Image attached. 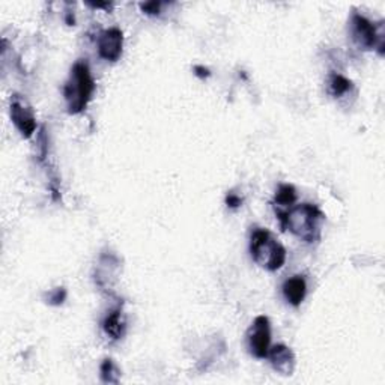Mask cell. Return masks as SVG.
<instances>
[{
  "mask_svg": "<svg viewBox=\"0 0 385 385\" xmlns=\"http://www.w3.org/2000/svg\"><path fill=\"white\" fill-rule=\"evenodd\" d=\"M283 290V297L288 301L290 306L298 307L303 303L306 294H307V283L306 278L303 276H294L285 280V283L282 286Z\"/></svg>",
  "mask_w": 385,
  "mask_h": 385,
  "instance_id": "10",
  "label": "cell"
},
{
  "mask_svg": "<svg viewBox=\"0 0 385 385\" xmlns=\"http://www.w3.org/2000/svg\"><path fill=\"white\" fill-rule=\"evenodd\" d=\"M65 298H67V290L64 288H58L48 295L47 303L51 306H60L65 301Z\"/></svg>",
  "mask_w": 385,
  "mask_h": 385,
  "instance_id": "15",
  "label": "cell"
},
{
  "mask_svg": "<svg viewBox=\"0 0 385 385\" xmlns=\"http://www.w3.org/2000/svg\"><path fill=\"white\" fill-rule=\"evenodd\" d=\"M266 358L269 360V363H271L273 369L277 373L283 374V377H290V374H294L295 366H297V358H295V353L290 348L285 345H276L273 348H269Z\"/></svg>",
  "mask_w": 385,
  "mask_h": 385,
  "instance_id": "8",
  "label": "cell"
},
{
  "mask_svg": "<svg viewBox=\"0 0 385 385\" xmlns=\"http://www.w3.org/2000/svg\"><path fill=\"white\" fill-rule=\"evenodd\" d=\"M328 88H330L331 95L339 98L352 89V81L348 80L346 77H343L342 74H337V72H332L328 79Z\"/></svg>",
  "mask_w": 385,
  "mask_h": 385,
  "instance_id": "13",
  "label": "cell"
},
{
  "mask_svg": "<svg viewBox=\"0 0 385 385\" xmlns=\"http://www.w3.org/2000/svg\"><path fill=\"white\" fill-rule=\"evenodd\" d=\"M226 205L229 208H232V210H236V208H239L243 205V199L235 193H229L227 197H226Z\"/></svg>",
  "mask_w": 385,
  "mask_h": 385,
  "instance_id": "17",
  "label": "cell"
},
{
  "mask_svg": "<svg viewBox=\"0 0 385 385\" xmlns=\"http://www.w3.org/2000/svg\"><path fill=\"white\" fill-rule=\"evenodd\" d=\"M95 92V81L90 74L86 60H77L71 68L69 79L64 86V97L67 101L68 113L79 114L88 107Z\"/></svg>",
  "mask_w": 385,
  "mask_h": 385,
  "instance_id": "2",
  "label": "cell"
},
{
  "mask_svg": "<svg viewBox=\"0 0 385 385\" xmlns=\"http://www.w3.org/2000/svg\"><path fill=\"white\" fill-rule=\"evenodd\" d=\"M250 253L253 261L266 271H277L286 262V248L266 229L257 227L252 232Z\"/></svg>",
  "mask_w": 385,
  "mask_h": 385,
  "instance_id": "3",
  "label": "cell"
},
{
  "mask_svg": "<svg viewBox=\"0 0 385 385\" xmlns=\"http://www.w3.org/2000/svg\"><path fill=\"white\" fill-rule=\"evenodd\" d=\"M277 218L283 229H289V232H292L301 241L313 244L320 239V229L325 215L316 205L301 203L286 211H277Z\"/></svg>",
  "mask_w": 385,
  "mask_h": 385,
  "instance_id": "1",
  "label": "cell"
},
{
  "mask_svg": "<svg viewBox=\"0 0 385 385\" xmlns=\"http://www.w3.org/2000/svg\"><path fill=\"white\" fill-rule=\"evenodd\" d=\"M102 330L112 340H119L125 336L127 325H125V319H123L121 307L113 309L110 313L104 318Z\"/></svg>",
  "mask_w": 385,
  "mask_h": 385,
  "instance_id": "11",
  "label": "cell"
},
{
  "mask_svg": "<svg viewBox=\"0 0 385 385\" xmlns=\"http://www.w3.org/2000/svg\"><path fill=\"white\" fill-rule=\"evenodd\" d=\"M250 353L256 358H266L271 348V324L266 316H257L247 331Z\"/></svg>",
  "mask_w": 385,
  "mask_h": 385,
  "instance_id": "5",
  "label": "cell"
},
{
  "mask_svg": "<svg viewBox=\"0 0 385 385\" xmlns=\"http://www.w3.org/2000/svg\"><path fill=\"white\" fill-rule=\"evenodd\" d=\"M119 269V261L113 255H102L95 274V283L104 290L112 289L110 280H116Z\"/></svg>",
  "mask_w": 385,
  "mask_h": 385,
  "instance_id": "9",
  "label": "cell"
},
{
  "mask_svg": "<svg viewBox=\"0 0 385 385\" xmlns=\"http://www.w3.org/2000/svg\"><path fill=\"white\" fill-rule=\"evenodd\" d=\"M101 381L106 384H118L119 378H121V370L116 366V363H114L112 358H106L101 363Z\"/></svg>",
  "mask_w": 385,
  "mask_h": 385,
  "instance_id": "14",
  "label": "cell"
},
{
  "mask_svg": "<svg viewBox=\"0 0 385 385\" xmlns=\"http://www.w3.org/2000/svg\"><path fill=\"white\" fill-rule=\"evenodd\" d=\"M98 55L107 62H116L122 56L123 34L119 27H110L102 30L97 39Z\"/></svg>",
  "mask_w": 385,
  "mask_h": 385,
  "instance_id": "7",
  "label": "cell"
},
{
  "mask_svg": "<svg viewBox=\"0 0 385 385\" xmlns=\"http://www.w3.org/2000/svg\"><path fill=\"white\" fill-rule=\"evenodd\" d=\"M161 2H147V4H140L142 11L148 15H158L160 9H161Z\"/></svg>",
  "mask_w": 385,
  "mask_h": 385,
  "instance_id": "16",
  "label": "cell"
},
{
  "mask_svg": "<svg viewBox=\"0 0 385 385\" xmlns=\"http://www.w3.org/2000/svg\"><path fill=\"white\" fill-rule=\"evenodd\" d=\"M297 202V190L294 185L290 184H282L277 189L276 197H274V205L285 208V211L288 208H292L294 203Z\"/></svg>",
  "mask_w": 385,
  "mask_h": 385,
  "instance_id": "12",
  "label": "cell"
},
{
  "mask_svg": "<svg viewBox=\"0 0 385 385\" xmlns=\"http://www.w3.org/2000/svg\"><path fill=\"white\" fill-rule=\"evenodd\" d=\"M351 35L353 43L363 50L378 48L379 55H384V25H374L369 18L356 13L351 17Z\"/></svg>",
  "mask_w": 385,
  "mask_h": 385,
  "instance_id": "4",
  "label": "cell"
},
{
  "mask_svg": "<svg viewBox=\"0 0 385 385\" xmlns=\"http://www.w3.org/2000/svg\"><path fill=\"white\" fill-rule=\"evenodd\" d=\"M194 72H196V76H197V77H201V79H208V77L211 76L210 69L205 68V67H201V65L194 67Z\"/></svg>",
  "mask_w": 385,
  "mask_h": 385,
  "instance_id": "18",
  "label": "cell"
},
{
  "mask_svg": "<svg viewBox=\"0 0 385 385\" xmlns=\"http://www.w3.org/2000/svg\"><path fill=\"white\" fill-rule=\"evenodd\" d=\"M9 112H11V119L20 134H22L25 139L32 137L34 133L36 131V118L29 101L25 97L18 95V93H14L11 97Z\"/></svg>",
  "mask_w": 385,
  "mask_h": 385,
  "instance_id": "6",
  "label": "cell"
}]
</instances>
